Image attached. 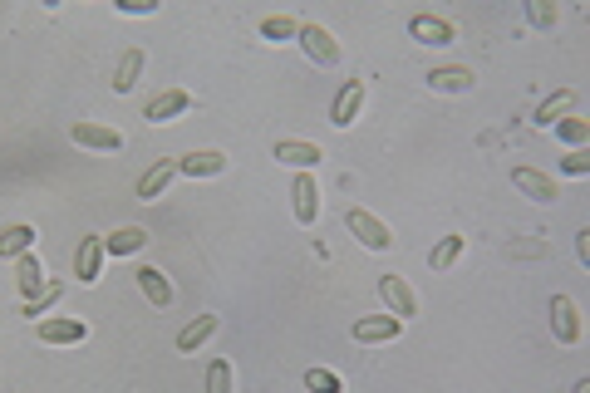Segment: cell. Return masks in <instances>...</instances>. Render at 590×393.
Returning a JSON list of instances; mask_svg holds the SVG:
<instances>
[{
    "instance_id": "obj_1",
    "label": "cell",
    "mask_w": 590,
    "mask_h": 393,
    "mask_svg": "<svg viewBox=\"0 0 590 393\" xmlns=\"http://www.w3.org/2000/svg\"><path fill=\"white\" fill-rule=\"evenodd\" d=\"M295 45H300V55L310 59L315 69H340L345 64V50H340V40L325 30V25H300V35H295Z\"/></svg>"
},
{
    "instance_id": "obj_2",
    "label": "cell",
    "mask_w": 590,
    "mask_h": 393,
    "mask_svg": "<svg viewBox=\"0 0 590 393\" xmlns=\"http://www.w3.org/2000/svg\"><path fill=\"white\" fill-rule=\"evenodd\" d=\"M345 226H350V236L364 246V251H394V231L379 222L374 212H364V207H350L345 212Z\"/></svg>"
},
{
    "instance_id": "obj_3",
    "label": "cell",
    "mask_w": 590,
    "mask_h": 393,
    "mask_svg": "<svg viewBox=\"0 0 590 393\" xmlns=\"http://www.w3.org/2000/svg\"><path fill=\"white\" fill-rule=\"evenodd\" d=\"M379 300H384V305H389V315H394V320H404V325L418 315V295H413V285L404 281V276H379Z\"/></svg>"
},
{
    "instance_id": "obj_4",
    "label": "cell",
    "mask_w": 590,
    "mask_h": 393,
    "mask_svg": "<svg viewBox=\"0 0 590 393\" xmlns=\"http://www.w3.org/2000/svg\"><path fill=\"white\" fill-rule=\"evenodd\" d=\"M551 335L556 344H581V310H576V300L571 295H551Z\"/></svg>"
},
{
    "instance_id": "obj_5",
    "label": "cell",
    "mask_w": 590,
    "mask_h": 393,
    "mask_svg": "<svg viewBox=\"0 0 590 393\" xmlns=\"http://www.w3.org/2000/svg\"><path fill=\"white\" fill-rule=\"evenodd\" d=\"M512 187H517V192H522V197H531V202H541V207H546V202H556V197H561V187H556V182H551V172H541V168H527V163H517V168H512Z\"/></svg>"
},
{
    "instance_id": "obj_6",
    "label": "cell",
    "mask_w": 590,
    "mask_h": 393,
    "mask_svg": "<svg viewBox=\"0 0 590 393\" xmlns=\"http://www.w3.org/2000/svg\"><path fill=\"white\" fill-rule=\"evenodd\" d=\"M291 197H295V222L300 226L320 222V182H315V172H295Z\"/></svg>"
},
{
    "instance_id": "obj_7",
    "label": "cell",
    "mask_w": 590,
    "mask_h": 393,
    "mask_svg": "<svg viewBox=\"0 0 590 393\" xmlns=\"http://www.w3.org/2000/svg\"><path fill=\"white\" fill-rule=\"evenodd\" d=\"M74 276H79V285H99V276H104V236H79Z\"/></svg>"
},
{
    "instance_id": "obj_8",
    "label": "cell",
    "mask_w": 590,
    "mask_h": 393,
    "mask_svg": "<svg viewBox=\"0 0 590 393\" xmlns=\"http://www.w3.org/2000/svg\"><path fill=\"white\" fill-rule=\"evenodd\" d=\"M271 158H276L281 168H295V172H310L325 163V153H320L315 143H300V138H281V143L271 148Z\"/></svg>"
},
{
    "instance_id": "obj_9",
    "label": "cell",
    "mask_w": 590,
    "mask_h": 393,
    "mask_svg": "<svg viewBox=\"0 0 590 393\" xmlns=\"http://www.w3.org/2000/svg\"><path fill=\"white\" fill-rule=\"evenodd\" d=\"M423 79H428L433 94H472V84H477V74H472L468 64H438Z\"/></svg>"
},
{
    "instance_id": "obj_10",
    "label": "cell",
    "mask_w": 590,
    "mask_h": 393,
    "mask_svg": "<svg viewBox=\"0 0 590 393\" xmlns=\"http://www.w3.org/2000/svg\"><path fill=\"white\" fill-rule=\"evenodd\" d=\"M69 138L89 153H123V133L118 128H104V123H74Z\"/></svg>"
},
{
    "instance_id": "obj_11",
    "label": "cell",
    "mask_w": 590,
    "mask_h": 393,
    "mask_svg": "<svg viewBox=\"0 0 590 393\" xmlns=\"http://www.w3.org/2000/svg\"><path fill=\"white\" fill-rule=\"evenodd\" d=\"M177 172H182V177H192V182H202V177H222V172H227V153H222V148H197V153H182V158H177Z\"/></svg>"
},
{
    "instance_id": "obj_12",
    "label": "cell",
    "mask_w": 590,
    "mask_h": 393,
    "mask_svg": "<svg viewBox=\"0 0 590 393\" xmlns=\"http://www.w3.org/2000/svg\"><path fill=\"white\" fill-rule=\"evenodd\" d=\"M354 344H394V339L404 335V320H394V315H364V320H354Z\"/></svg>"
},
{
    "instance_id": "obj_13",
    "label": "cell",
    "mask_w": 590,
    "mask_h": 393,
    "mask_svg": "<svg viewBox=\"0 0 590 393\" xmlns=\"http://www.w3.org/2000/svg\"><path fill=\"white\" fill-rule=\"evenodd\" d=\"M409 35L418 40V45H453L458 40V25L453 20H443V15H413L409 20Z\"/></svg>"
},
{
    "instance_id": "obj_14",
    "label": "cell",
    "mask_w": 590,
    "mask_h": 393,
    "mask_svg": "<svg viewBox=\"0 0 590 393\" xmlns=\"http://www.w3.org/2000/svg\"><path fill=\"white\" fill-rule=\"evenodd\" d=\"M192 109V94L187 89H163L158 99H148V109H143V118L158 128V123H173V118H182V113Z\"/></svg>"
},
{
    "instance_id": "obj_15",
    "label": "cell",
    "mask_w": 590,
    "mask_h": 393,
    "mask_svg": "<svg viewBox=\"0 0 590 393\" xmlns=\"http://www.w3.org/2000/svg\"><path fill=\"white\" fill-rule=\"evenodd\" d=\"M359 109H364V79H345V89L335 94V109H330V123L345 133V128H354V118H359Z\"/></svg>"
},
{
    "instance_id": "obj_16",
    "label": "cell",
    "mask_w": 590,
    "mask_h": 393,
    "mask_svg": "<svg viewBox=\"0 0 590 393\" xmlns=\"http://www.w3.org/2000/svg\"><path fill=\"white\" fill-rule=\"evenodd\" d=\"M15 285H20V295H25V300H35V295L50 285V271H45L40 251H25V256L15 261Z\"/></svg>"
},
{
    "instance_id": "obj_17",
    "label": "cell",
    "mask_w": 590,
    "mask_h": 393,
    "mask_svg": "<svg viewBox=\"0 0 590 393\" xmlns=\"http://www.w3.org/2000/svg\"><path fill=\"white\" fill-rule=\"evenodd\" d=\"M217 330H222V315H197V320H187V325L177 330V354H197Z\"/></svg>"
},
{
    "instance_id": "obj_18",
    "label": "cell",
    "mask_w": 590,
    "mask_h": 393,
    "mask_svg": "<svg viewBox=\"0 0 590 393\" xmlns=\"http://www.w3.org/2000/svg\"><path fill=\"white\" fill-rule=\"evenodd\" d=\"M576 109H581V94H576V89H556V94L536 109V118H531V123H536V128H556L561 118H571Z\"/></svg>"
},
{
    "instance_id": "obj_19",
    "label": "cell",
    "mask_w": 590,
    "mask_h": 393,
    "mask_svg": "<svg viewBox=\"0 0 590 393\" xmlns=\"http://www.w3.org/2000/svg\"><path fill=\"white\" fill-rule=\"evenodd\" d=\"M177 177V158H158L153 168L138 177V202H158L168 192V182Z\"/></svg>"
},
{
    "instance_id": "obj_20",
    "label": "cell",
    "mask_w": 590,
    "mask_h": 393,
    "mask_svg": "<svg viewBox=\"0 0 590 393\" xmlns=\"http://www.w3.org/2000/svg\"><path fill=\"white\" fill-rule=\"evenodd\" d=\"M468 251V236H458V231H448V236H438V246L428 251V271L433 276H448L453 266H458V256Z\"/></svg>"
},
{
    "instance_id": "obj_21",
    "label": "cell",
    "mask_w": 590,
    "mask_h": 393,
    "mask_svg": "<svg viewBox=\"0 0 590 393\" xmlns=\"http://www.w3.org/2000/svg\"><path fill=\"white\" fill-rule=\"evenodd\" d=\"M40 339H45V344H84V339H89V325H84L79 315H55V320L40 325Z\"/></svg>"
},
{
    "instance_id": "obj_22",
    "label": "cell",
    "mask_w": 590,
    "mask_h": 393,
    "mask_svg": "<svg viewBox=\"0 0 590 393\" xmlns=\"http://www.w3.org/2000/svg\"><path fill=\"white\" fill-rule=\"evenodd\" d=\"M35 236H40V231L30 222L5 226V231H0V261H20L25 251H35Z\"/></svg>"
},
{
    "instance_id": "obj_23",
    "label": "cell",
    "mask_w": 590,
    "mask_h": 393,
    "mask_svg": "<svg viewBox=\"0 0 590 393\" xmlns=\"http://www.w3.org/2000/svg\"><path fill=\"white\" fill-rule=\"evenodd\" d=\"M133 276H138V285H143V295H148V300H153L158 310H168V305H173V300H177L173 281H168V276H163L158 266H138Z\"/></svg>"
},
{
    "instance_id": "obj_24",
    "label": "cell",
    "mask_w": 590,
    "mask_h": 393,
    "mask_svg": "<svg viewBox=\"0 0 590 393\" xmlns=\"http://www.w3.org/2000/svg\"><path fill=\"white\" fill-rule=\"evenodd\" d=\"M148 246V231L143 226H118L104 236V256H138Z\"/></svg>"
},
{
    "instance_id": "obj_25",
    "label": "cell",
    "mask_w": 590,
    "mask_h": 393,
    "mask_svg": "<svg viewBox=\"0 0 590 393\" xmlns=\"http://www.w3.org/2000/svg\"><path fill=\"white\" fill-rule=\"evenodd\" d=\"M143 64H148V55H143L138 45H133V50H123V59H118V69H114V94H133V89H138Z\"/></svg>"
},
{
    "instance_id": "obj_26",
    "label": "cell",
    "mask_w": 590,
    "mask_h": 393,
    "mask_svg": "<svg viewBox=\"0 0 590 393\" xmlns=\"http://www.w3.org/2000/svg\"><path fill=\"white\" fill-rule=\"evenodd\" d=\"M566 148H586L590 143V118H581V113H571V118H561L556 128H551Z\"/></svg>"
},
{
    "instance_id": "obj_27",
    "label": "cell",
    "mask_w": 590,
    "mask_h": 393,
    "mask_svg": "<svg viewBox=\"0 0 590 393\" xmlns=\"http://www.w3.org/2000/svg\"><path fill=\"white\" fill-rule=\"evenodd\" d=\"M295 35H300V20H291V15H266L261 20V40H271V45H286Z\"/></svg>"
},
{
    "instance_id": "obj_28",
    "label": "cell",
    "mask_w": 590,
    "mask_h": 393,
    "mask_svg": "<svg viewBox=\"0 0 590 393\" xmlns=\"http://www.w3.org/2000/svg\"><path fill=\"white\" fill-rule=\"evenodd\" d=\"M59 300H64V285L50 281L45 290H40V295H35V300H25V310H20V315H25V320H40L45 310H55Z\"/></svg>"
},
{
    "instance_id": "obj_29",
    "label": "cell",
    "mask_w": 590,
    "mask_h": 393,
    "mask_svg": "<svg viewBox=\"0 0 590 393\" xmlns=\"http://www.w3.org/2000/svg\"><path fill=\"white\" fill-rule=\"evenodd\" d=\"M207 393H236V369L227 359H212L207 364Z\"/></svg>"
},
{
    "instance_id": "obj_30",
    "label": "cell",
    "mask_w": 590,
    "mask_h": 393,
    "mask_svg": "<svg viewBox=\"0 0 590 393\" xmlns=\"http://www.w3.org/2000/svg\"><path fill=\"white\" fill-rule=\"evenodd\" d=\"M305 389L310 393H345V379H340L335 369H320V364H315V369H305Z\"/></svg>"
},
{
    "instance_id": "obj_31",
    "label": "cell",
    "mask_w": 590,
    "mask_h": 393,
    "mask_svg": "<svg viewBox=\"0 0 590 393\" xmlns=\"http://www.w3.org/2000/svg\"><path fill=\"white\" fill-rule=\"evenodd\" d=\"M527 20L536 30H556V20H561V10L551 5V0H527Z\"/></svg>"
},
{
    "instance_id": "obj_32",
    "label": "cell",
    "mask_w": 590,
    "mask_h": 393,
    "mask_svg": "<svg viewBox=\"0 0 590 393\" xmlns=\"http://www.w3.org/2000/svg\"><path fill=\"white\" fill-rule=\"evenodd\" d=\"M561 172H566V177H586V172H590V153H586V148H571V153L561 158Z\"/></svg>"
},
{
    "instance_id": "obj_33",
    "label": "cell",
    "mask_w": 590,
    "mask_h": 393,
    "mask_svg": "<svg viewBox=\"0 0 590 393\" xmlns=\"http://www.w3.org/2000/svg\"><path fill=\"white\" fill-rule=\"evenodd\" d=\"M576 256H581V266H590V226L576 236Z\"/></svg>"
},
{
    "instance_id": "obj_34",
    "label": "cell",
    "mask_w": 590,
    "mask_h": 393,
    "mask_svg": "<svg viewBox=\"0 0 590 393\" xmlns=\"http://www.w3.org/2000/svg\"><path fill=\"white\" fill-rule=\"evenodd\" d=\"M571 393H590V379H576V389Z\"/></svg>"
}]
</instances>
